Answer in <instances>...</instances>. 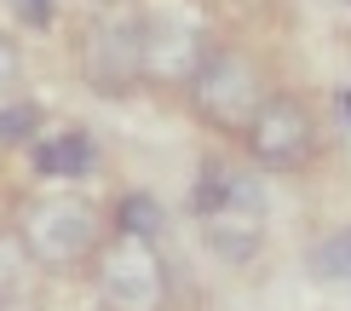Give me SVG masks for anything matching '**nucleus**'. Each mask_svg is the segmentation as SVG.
Segmentation results:
<instances>
[{"mask_svg": "<svg viewBox=\"0 0 351 311\" xmlns=\"http://www.w3.org/2000/svg\"><path fill=\"white\" fill-rule=\"evenodd\" d=\"M156 225H162V214H156L150 196H127V202H121V231H127V236H150Z\"/></svg>", "mask_w": 351, "mask_h": 311, "instance_id": "obj_9", "label": "nucleus"}, {"mask_svg": "<svg viewBox=\"0 0 351 311\" xmlns=\"http://www.w3.org/2000/svg\"><path fill=\"white\" fill-rule=\"evenodd\" d=\"M202 52H196V35L190 29H173V23H138V69L156 81H184L196 76Z\"/></svg>", "mask_w": 351, "mask_h": 311, "instance_id": "obj_6", "label": "nucleus"}, {"mask_svg": "<svg viewBox=\"0 0 351 311\" xmlns=\"http://www.w3.org/2000/svg\"><path fill=\"white\" fill-rule=\"evenodd\" d=\"M196 225L208 236V248L219 260L230 265H247L259 248V236H265V190H259L254 173L242 168H213L196 179Z\"/></svg>", "mask_w": 351, "mask_h": 311, "instance_id": "obj_1", "label": "nucleus"}, {"mask_svg": "<svg viewBox=\"0 0 351 311\" xmlns=\"http://www.w3.org/2000/svg\"><path fill=\"white\" fill-rule=\"evenodd\" d=\"M18 6H23L29 23H47V18H52V0H18Z\"/></svg>", "mask_w": 351, "mask_h": 311, "instance_id": "obj_12", "label": "nucleus"}, {"mask_svg": "<svg viewBox=\"0 0 351 311\" xmlns=\"http://www.w3.org/2000/svg\"><path fill=\"white\" fill-rule=\"evenodd\" d=\"M311 271L334 277V283H351V231H340V236H328V242L311 248Z\"/></svg>", "mask_w": 351, "mask_h": 311, "instance_id": "obj_8", "label": "nucleus"}, {"mask_svg": "<svg viewBox=\"0 0 351 311\" xmlns=\"http://www.w3.org/2000/svg\"><path fill=\"white\" fill-rule=\"evenodd\" d=\"M93 139L86 133H58V139H40L35 144V173L40 179H81V173H93Z\"/></svg>", "mask_w": 351, "mask_h": 311, "instance_id": "obj_7", "label": "nucleus"}, {"mask_svg": "<svg viewBox=\"0 0 351 311\" xmlns=\"http://www.w3.org/2000/svg\"><path fill=\"white\" fill-rule=\"evenodd\" d=\"M23 254L47 271H69L98 248V214L75 196H52V202H29L23 225H18Z\"/></svg>", "mask_w": 351, "mask_h": 311, "instance_id": "obj_2", "label": "nucleus"}, {"mask_svg": "<svg viewBox=\"0 0 351 311\" xmlns=\"http://www.w3.org/2000/svg\"><path fill=\"white\" fill-rule=\"evenodd\" d=\"M12 76H18V52H12V41L0 35V87H6Z\"/></svg>", "mask_w": 351, "mask_h": 311, "instance_id": "obj_11", "label": "nucleus"}, {"mask_svg": "<svg viewBox=\"0 0 351 311\" xmlns=\"http://www.w3.org/2000/svg\"><path fill=\"white\" fill-rule=\"evenodd\" d=\"M98 300L104 311H162L167 306V265L156 260L150 236H115L98 254Z\"/></svg>", "mask_w": 351, "mask_h": 311, "instance_id": "obj_3", "label": "nucleus"}, {"mask_svg": "<svg viewBox=\"0 0 351 311\" xmlns=\"http://www.w3.org/2000/svg\"><path fill=\"white\" fill-rule=\"evenodd\" d=\"M35 133V110L18 104V110H0V139H29Z\"/></svg>", "mask_w": 351, "mask_h": 311, "instance_id": "obj_10", "label": "nucleus"}, {"mask_svg": "<svg viewBox=\"0 0 351 311\" xmlns=\"http://www.w3.org/2000/svg\"><path fill=\"white\" fill-rule=\"evenodd\" d=\"M311 144H317V122H311V110H305L300 98H288V93L265 98L254 110V122H247V150H254L259 168L288 173V168H300V161L311 156Z\"/></svg>", "mask_w": 351, "mask_h": 311, "instance_id": "obj_5", "label": "nucleus"}, {"mask_svg": "<svg viewBox=\"0 0 351 311\" xmlns=\"http://www.w3.org/2000/svg\"><path fill=\"white\" fill-rule=\"evenodd\" d=\"M190 98H196V110H202V122L208 127H242L254 122V110L265 104V93H259V69H254V58H242V52H208L196 64V76H190Z\"/></svg>", "mask_w": 351, "mask_h": 311, "instance_id": "obj_4", "label": "nucleus"}]
</instances>
